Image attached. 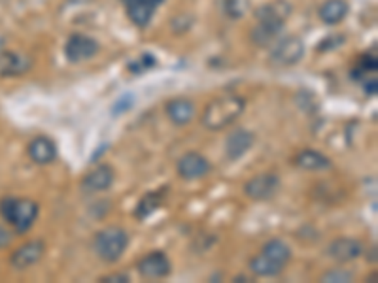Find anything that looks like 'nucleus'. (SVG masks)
Returning <instances> with one entry per match:
<instances>
[{"instance_id":"412c9836","label":"nucleus","mask_w":378,"mask_h":283,"mask_svg":"<svg viewBox=\"0 0 378 283\" xmlns=\"http://www.w3.org/2000/svg\"><path fill=\"white\" fill-rule=\"evenodd\" d=\"M348 11H350V6H348L346 0H325V2L320 6L318 16H320L322 23H325L329 27H333V25H339V23L345 21Z\"/></svg>"},{"instance_id":"6e6552de","label":"nucleus","mask_w":378,"mask_h":283,"mask_svg":"<svg viewBox=\"0 0 378 283\" xmlns=\"http://www.w3.org/2000/svg\"><path fill=\"white\" fill-rule=\"evenodd\" d=\"M136 270L144 279H165L173 272V262L165 251H150L136 262Z\"/></svg>"},{"instance_id":"9d476101","label":"nucleus","mask_w":378,"mask_h":283,"mask_svg":"<svg viewBox=\"0 0 378 283\" xmlns=\"http://www.w3.org/2000/svg\"><path fill=\"white\" fill-rule=\"evenodd\" d=\"M325 255L329 259H333L335 262H340V265L356 261L357 257L363 255V244L360 240L350 238V236H340V238H335L333 242H329Z\"/></svg>"},{"instance_id":"423d86ee","label":"nucleus","mask_w":378,"mask_h":283,"mask_svg":"<svg viewBox=\"0 0 378 283\" xmlns=\"http://www.w3.org/2000/svg\"><path fill=\"white\" fill-rule=\"evenodd\" d=\"M282 182L274 172H261L256 174L244 184V194L250 200L256 202H265V200L274 199L279 194Z\"/></svg>"},{"instance_id":"f3484780","label":"nucleus","mask_w":378,"mask_h":283,"mask_svg":"<svg viewBox=\"0 0 378 283\" xmlns=\"http://www.w3.org/2000/svg\"><path fill=\"white\" fill-rule=\"evenodd\" d=\"M195 102L191 99H185V96H176V99H171L165 106V113L174 125L178 127H184L188 123L193 121L195 117Z\"/></svg>"},{"instance_id":"0eeeda50","label":"nucleus","mask_w":378,"mask_h":283,"mask_svg":"<svg viewBox=\"0 0 378 283\" xmlns=\"http://www.w3.org/2000/svg\"><path fill=\"white\" fill-rule=\"evenodd\" d=\"M99 53V42L87 34L74 33L68 36L67 44H65V59L72 65H80L93 59Z\"/></svg>"},{"instance_id":"dca6fc26","label":"nucleus","mask_w":378,"mask_h":283,"mask_svg":"<svg viewBox=\"0 0 378 283\" xmlns=\"http://www.w3.org/2000/svg\"><path fill=\"white\" fill-rule=\"evenodd\" d=\"M33 68L31 57L17 53V51H0V76L17 78L27 74Z\"/></svg>"},{"instance_id":"2eb2a0df","label":"nucleus","mask_w":378,"mask_h":283,"mask_svg":"<svg viewBox=\"0 0 378 283\" xmlns=\"http://www.w3.org/2000/svg\"><path fill=\"white\" fill-rule=\"evenodd\" d=\"M28 159L38 165V167H48L57 159V144L50 136H36L28 142L27 145Z\"/></svg>"},{"instance_id":"5701e85b","label":"nucleus","mask_w":378,"mask_h":283,"mask_svg":"<svg viewBox=\"0 0 378 283\" xmlns=\"http://www.w3.org/2000/svg\"><path fill=\"white\" fill-rule=\"evenodd\" d=\"M220 8L231 19H240L248 10V0H220Z\"/></svg>"},{"instance_id":"bb28decb","label":"nucleus","mask_w":378,"mask_h":283,"mask_svg":"<svg viewBox=\"0 0 378 283\" xmlns=\"http://www.w3.org/2000/svg\"><path fill=\"white\" fill-rule=\"evenodd\" d=\"M129 282H131V276L125 272H114L99 278V283H129Z\"/></svg>"},{"instance_id":"a878e982","label":"nucleus","mask_w":378,"mask_h":283,"mask_svg":"<svg viewBox=\"0 0 378 283\" xmlns=\"http://www.w3.org/2000/svg\"><path fill=\"white\" fill-rule=\"evenodd\" d=\"M354 279V274L350 270H345V268H333L322 276V282L328 283H348Z\"/></svg>"},{"instance_id":"aec40b11","label":"nucleus","mask_w":378,"mask_h":283,"mask_svg":"<svg viewBox=\"0 0 378 283\" xmlns=\"http://www.w3.org/2000/svg\"><path fill=\"white\" fill-rule=\"evenodd\" d=\"M293 165L306 172H318L331 168V159L316 150H303L293 157Z\"/></svg>"},{"instance_id":"393cba45","label":"nucleus","mask_w":378,"mask_h":283,"mask_svg":"<svg viewBox=\"0 0 378 283\" xmlns=\"http://www.w3.org/2000/svg\"><path fill=\"white\" fill-rule=\"evenodd\" d=\"M133 106H134V94H131V93L122 94V96H119L117 100H114V104H112V108H110L112 116L114 117L123 116V113H127L129 110H133Z\"/></svg>"},{"instance_id":"1a4fd4ad","label":"nucleus","mask_w":378,"mask_h":283,"mask_svg":"<svg viewBox=\"0 0 378 283\" xmlns=\"http://www.w3.org/2000/svg\"><path fill=\"white\" fill-rule=\"evenodd\" d=\"M176 172L185 182H195L206 178L212 172V165L199 151H188L176 162Z\"/></svg>"},{"instance_id":"f03ea898","label":"nucleus","mask_w":378,"mask_h":283,"mask_svg":"<svg viewBox=\"0 0 378 283\" xmlns=\"http://www.w3.org/2000/svg\"><path fill=\"white\" fill-rule=\"evenodd\" d=\"M293 257V251L284 240L273 238L263 245L261 251L250 259V270L257 278H274L284 272L289 261Z\"/></svg>"},{"instance_id":"20e7f679","label":"nucleus","mask_w":378,"mask_h":283,"mask_svg":"<svg viewBox=\"0 0 378 283\" xmlns=\"http://www.w3.org/2000/svg\"><path fill=\"white\" fill-rule=\"evenodd\" d=\"M131 236L123 227L112 225V227L100 228L93 236V251L100 261L117 262L129 248Z\"/></svg>"},{"instance_id":"cd10ccee","label":"nucleus","mask_w":378,"mask_h":283,"mask_svg":"<svg viewBox=\"0 0 378 283\" xmlns=\"http://www.w3.org/2000/svg\"><path fill=\"white\" fill-rule=\"evenodd\" d=\"M10 242H11V233L8 228H4L0 225V250L6 248V245H10Z\"/></svg>"},{"instance_id":"b1692460","label":"nucleus","mask_w":378,"mask_h":283,"mask_svg":"<svg viewBox=\"0 0 378 283\" xmlns=\"http://www.w3.org/2000/svg\"><path fill=\"white\" fill-rule=\"evenodd\" d=\"M156 65H157L156 57L151 55L150 51H146V53H142L136 61L129 62L127 68H129V72L142 74V72H148V70L156 67Z\"/></svg>"},{"instance_id":"4468645a","label":"nucleus","mask_w":378,"mask_h":283,"mask_svg":"<svg viewBox=\"0 0 378 283\" xmlns=\"http://www.w3.org/2000/svg\"><path fill=\"white\" fill-rule=\"evenodd\" d=\"M45 255V242L44 240H31L27 244H23L21 248H17L10 257L11 267L16 270H27Z\"/></svg>"},{"instance_id":"c85d7f7f","label":"nucleus","mask_w":378,"mask_h":283,"mask_svg":"<svg viewBox=\"0 0 378 283\" xmlns=\"http://www.w3.org/2000/svg\"><path fill=\"white\" fill-rule=\"evenodd\" d=\"M363 87H365V93L367 94H377V78H373V79H365V82H363Z\"/></svg>"},{"instance_id":"6ab92c4d","label":"nucleus","mask_w":378,"mask_h":283,"mask_svg":"<svg viewBox=\"0 0 378 283\" xmlns=\"http://www.w3.org/2000/svg\"><path fill=\"white\" fill-rule=\"evenodd\" d=\"M167 189L168 187H161V189H153V191H148V193L139 200L136 208H134V217H136L139 221H144L146 217H150L151 213H156V211L163 206L165 199H167Z\"/></svg>"},{"instance_id":"39448f33","label":"nucleus","mask_w":378,"mask_h":283,"mask_svg":"<svg viewBox=\"0 0 378 283\" xmlns=\"http://www.w3.org/2000/svg\"><path fill=\"white\" fill-rule=\"evenodd\" d=\"M305 42L299 36H286L279 40L271 50V62L279 68H291L299 65L305 57Z\"/></svg>"},{"instance_id":"f257e3e1","label":"nucleus","mask_w":378,"mask_h":283,"mask_svg":"<svg viewBox=\"0 0 378 283\" xmlns=\"http://www.w3.org/2000/svg\"><path fill=\"white\" fill-rule=\"evenodd\" d=\"M246 110V100L240 94H223L206 104L200 123L206 131L217 133L233 125Z\"/></svg>"},{"instance_id":"7ed1b4c3","label":"nucleus","mask_w":378,"mask_h":283,"mask_svg":"<svg viewBox=\"0 0 378 283\" xmlns=\"http://www.w3.org/2000/svg\"><path fill=\"white\" fill-rule=\"evenodd\" d=\"M40 206L31 199H17V196H6L0 200V217L14 227L19 234L31 231V227L38 217Z\"/></svg>"},{"instance_id":"ddd939ff","label":"nucleus","mask_w":378,"mask_h":283,"mask_svg":"<svg viewBox=\"0 0 378 283\" xmlns=\"http://www.w3.org/2000/svg\"><path fill=\"white\" fill-rule=\"evenodd\" d=\"M114 179H116V170L110 165H99L85 174L80 185L85 194H94L108 191L114 185Z\"/></svg>"},{"instance_id":"9b49d317","label":"nucleus","mask_w":378,"mask_h":283,"mask_svg":"<svg viewBox=\"0 0 378 283\" xmlns=\"http://www.w3.org/2000/svg\"><path fill=\"white\" fill-rule=\"evenodd\" d=\"M256 144V134L248 131V128H234L227 134L225 138V157L229 161H239L254 148Z\"/></svg>"},{"instance_id":"a211bd4d","label":"nucleus","mask_w":378,"mask_h":283,"mask_svg":"<svg viewBox=\"0 0 378 283\" xmlns=\"http://www.w3.org/2000/svg\"><path fill=\"white\" fill-rule=\"evenodd\" d=\"M293 11V6L288 0H271L267 4L259 6L254 16L257 21H269V23H286Z\"/></svg>"},{"instance_id":"4be33fe9","label":"nucleus","mask_w":378,"mask_h":283,"mask_svg":"<svg viewBox=\"0 0 378 283\" xmlns=\"http://www.w3.org/2000/svg\"><path fill=\"white\" fill-rule=\"evenodd\" d=\"M282 23H269V21H257V25L252 28V42L259 48H267L279 38L282 33Z\"/></svg>"},{"instance_id":"c756f323","label":"nucleus","mask_w":378,"mask_h":283,"mask_svg":"<svg viewBox=\"0 0 378 283\" xmlns=\"http://www.w3.org/2000/svg\"><path fill=\"white\" fill-rule=\"evenodd\" d=\"M234 283H244V282H252L250 278H246V276H237V278H233Z\"/></svg>"},{"instance_id":"f8f14e48","label":"nucleus","mask_w":378,"mask_h":283,"mask_svg":"<svg viewBox=\"0 0 378 283\" xmlns=\"http://www.w3.org/2000/svg\"><path fill=\"white\" fill-rule=\"evenodd\" d=\"M163 2L165 0H123L129 21L139 28H146L150 25L156 10Z\"/></svg>"}]
</instances>
